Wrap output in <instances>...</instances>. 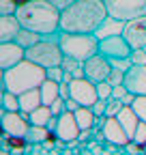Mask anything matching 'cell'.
<instances>
[{"label":"cell","mask_w":146,"mask_h":155,"mask_svg":"<svg viewBox=\"0 0 146 155\" xmlns=\"http://www.w3.org/2000/svg\"><path fill=\"white\" fill-rule=\"evenodd\" d=\"M47 80V71L39 65H34L30 61H22L20 65H15L9 71H2V91H11L15 95H22L26 91L39 88Z\"/></svg>","instance_id":"cell-3"},{"label":"cell","mask_w":146,"mask_h":155,"mask_svg":"<svg viewBox=\"0 0 146 155\" xmlns=\"http://www.w3.org/2000/svg\"><path fill=\"white\" fill-rule=\"evenodd\" d=\"M26 61L43 67L45 71L52 67H60L65 61V52L58 43V32L52 37H41L32 48L26 50Z\"/></svg>","instance_id":"cell-4"},{"label":"cell","mask_w":146,"mask_h":155,"mask_svg":"<svg viewBox=\"0 0 146 155\" xmlns=\"http://www.w3.org/2000/svg\"><path fill=\"white\" fill-rule=\"evenodd\" d=\"M80 108H82V106H80L75 99H71V97L65 101V112H75V110H80Z\"/></svg>","instance_id":"cell-39"},{"label":"cell","mask_w":146,"mask_h":155,"mask_svg":"<svg viewBox=\"0 0 146 155\" xmlns=\"http://www.w3.org/2000/svg\"><path fill=\"white\" fill-rule=\"evenodd\" d=\"M101 134H103V140L110 142V144H114V147H125L127 142H131V138L127 136V131L122 129V125L118 123L116 116H105Z\"/></svg>","instance_id":"cell-12"},{"label":"cell","mask_w":146,"mask_h":155,"mask_svg":"<svg viewBox=\"0 0 146 155\" xmlns=\"http://www.w3.org/2000/svg\"><path fill=\"white\" fill-rule=\"evenodd\" d=\"M107 82L112 84V86H120V84H125V71H120V69H114V67H112V73H110Z\"/></svg>","instance_id":"cell-29"},{"label":"cell","mask_w":146,"mask_h":155,"mask_svg":"<svg viewBox=\"0 0 146 155\" xmlns=\"http://www.w3.org/2000/svg\"><path fill=\"white\" fill-rule=\"evenodd\" d=\"M0 155H13L11 151H2V149H0Z\"/></svg>","instance_id":"cell-42"},{"label":"cell","mask_w":146,"mask_h":155,"mask_svg":"<svg viewBox=\"0 0 146 155\" xmlns=\"http://www.w3.org/2000/svg\"><path fill=\"white\" fill-rule=\"evenodd\" d=\"M118 123L122 125V129L127 131V136L133 140V134H135V127H138V123H140V116L135 114V110L131 108V106H125L120 112H118Z\"/></svg>","instance_id":"cell-18"},{"label":"cell","mask_w":146,"mask_h":155,"mask_svg":"<svg viewBox=\"0 0 146 155\" xmlns=\"http://www.w3.org/2000/svg\"><path fill=\"white\" fill-rule=\"evenodd\" d=\"M133 110H135V114L140 116V121H144L146 123V97H135V101H133V106H131Z\"/></svg>","instance_id":"cell-27"},{"label":"cell","mask_w":146,"mask_h":155,"mask_svg":"<svg viewBox=\"0 0 146 155\" xmlns=\"http://www.w3.org/2000/svg\"><path fill=\"white\" fill-rule=\"evenodd\" d=\"M47 136H49V129L47 127H36V125H30L28 134H26V140L30 144H45L47 142Z\"/></svg>","instance_id":"cell-22"},{"label":"cell","mask_w":146,"mask_h":155,"mask_svg":"<svg viewBox=\"0 0 146 155\" xmlns=\"http://www.w3.org/2000/svg\"><path fill=\"white\" fill-rule=\"evenodd\" d=\"M129 61H131V65H146V50H133Z\"/></svg>","instance_id":"cell-32"},{"label":"cell","mask_w":146,"mask_h":155,"mask_svg":"<svg viewBox=\"0 0 146 155\" xmlns=\"http://www.w3.org/2000/svg\"><path fill=\"white\" fill-rule=\"evenodd\" d=\"M122 149L129 153V155H146V144H140V142H135V140L127 142Z\"/></svg>","instance_id":"cell-28"},{"label":"cell","mask_w":146,"mask_h":155,"mask_svg":"<svg viewBox=\"0 0 146 155\" xmlns=\"http://www.w3.org/2000/svg\"><path fill=\"white\" fill-rule=\"evenodd\" d=\"M22 61H26V50L22 45H17L15 41L0 43V67H2V71L13 69L15 65H20Z\"/></svg>","instance_id":"cell-15"},{"label":"cell","mask_w":146,"mask_h":155,"mask_svg":"<svg viewBox=\"0 0 146 155\" xmlns=\"http://www.w3.org/2000/svg\"><path fill=\"white\" fill-rule=\"evenodd\" d=\"M127 93H129V91L125 88V84H120V86H114V88H112V97H114V99H122Z\"/></svg>","instance_id":"cell-38"},{"label":"cell","mask_w":146,"mask_h":155,"mask_svg":"<svg viewBox=\"0 0 146 155\" xmlns=\"http://www.w3.org/2000/svg\"><path fill=\"white\" fill-rule=\"evenodd\" d=\"M60 67H62L65 71L73 73V78H84V63L75 61V58L65 56V61H62V65H60Z\"/></svg>","instance_id":"cell-25"},{"label":"cell","mask_w":146,"mask_h":155,"mask_svg":"<svg viewBox=\"0 0 146 155\" xmlns=\"http://www.w3.org/2000/svg\"><path fill=\"white\" fill-rule=\"evenodd\" d=\"M110 73H112V61H107L101 54H95V56H90L88 61H84V78L90 80L93 84L107 82Z\"/></svg>","instance_id":"cell-8"},{"label":"cell","mask_w":146,"mask_h":155,"mask_svg":"<svg viewBox=\"0 0 146 155\" xmlns=\"http://www.w3.org/2000/svg\"><path fill=\"white\" fill-rule=\"evenodd\" d=\"M122 37L133 50H146V15L122 24Z\"/></svg>","instance_id":"cell-10"},{"label":"cell","mask_w":146,"mask_h":155,"mask_svg":"<svg viewBox=\"0 0 146 155\" xmlns=\"http://www.w3.org/2000/svg\"><path fill=\"white\" fill-rule=\"evenodd\" d=\"M58 43L65 52V56L75 58L84 63L90 56L99 54V37L95 35H71V32H58Z\"/></svg>","instance_id":"cell-5"},{"label":"cell","mask_w":146,"mask_h":155,"mask_svg":"<svg viewBox=\"0 0 146 155\" xmlns=\"http://www.w3.org/2000/svg\"><path fill=\"white\" fill-rule=\"evenodd\" d=\"M80 125L75 121V114L73 112H62L58 116V125H56V136L60 142H75L80 138Z\"/></svg>","instance_id":"cell-11"},{"label":"cell","mask_w":146,"mask_h":155,"mask_svg":"<svg viewBox=\"0 0 146 155\" xmlns=\"http://www.w3.org/2000/svg\"><path fill=\"white\" fill-rule=\"evenodd\" d=\"M133 48L127 43L122 32H114L99 39V54L105 56L107 61H120V58H129Z\"/></svg>","instance_id":"cell-7"},{"label":"cell","mask_w":146,"mask_h":155,"mask_svg":"<svg viewBox=\"0 0 146 155\" xmlns=\"http://www.w3.org/2000/svg\"><path fill=\"white\" fill-rule=\"evenodd\" d=\"M90 110H93V114L95 116H105V110H107V101L105 99H99L93 108H90Z\"/></svg>","instance_id":"cell-35"},{"label":"cell","mask_w":146,"mask_h":155,"mask_svg":"<svg viewBox=\"0 0 146 155\" xmlns=\"http://www.w3.org/2000/svg\"><path fill=\"white\" fill-rule=\"evenodd\" d=\"M103 2L107 7L110 19L120 24L146 15V0H103Z\"/></svg>","instance_id":"cell-6"},{"label":"cell","mask_w":146,"mask_h":155,"mask_svg":"<svg viewBox=\"0 0 146 155\" xmlns=\"http://www.w3.org/2000/svg\"><path fill=\"white\" fill-rule=\"evenodd\" d=\"M39 39H41V35H36V32H32V30L22 28L20 35L15 37V43H17V45H22L24 50H28V48H32L36 41H39Z\"/></svg>","instance_id":"cell-24"},{"label":"cell","mask_w":146,"mask_h":155,"mask_svg":"<svg viewBox=\"0 0 146 155\" xmlns=\"http://www.w3.org/2000/svg\"><path fill=\"white\" fill-rule=\"evenodd\" d=\"M17 19L22 28L32 30L41 37H52L60 32V9H56L47 0H36L22 9H17Z\"/></svg>","instance_id":"cell-2"},{"label":"cell","mask_w":146,"mask_h":155,"mask_svg":"<svg viewBox=\"0 0 146 155\" xmlns=\"http://www.w3.org/2000/svg\"><path fill=\"white\" fill-rule=\"evenodd\" d=\"M125 108V104L120 99H114V97H110L107 99V110H105V116H118V112Z\"/></svg>","instance_id":"cell-26"},{"label":"cell","mask_w":146,"mask_h":155,"mask_svg":"<svg viewBox=\"0 0 146 155\" xmlns=\"http://www.w3.org/2000/svg\"><path fill=\"white\" fill-rule=\"evenodd\" d=\"M39 93H41V101H43V106L49 108V106L60 97V82L45 80V82L39 86Z\"/></svg>","instance_id":"cell-19"},{"label":"cell","mask_w":146,"mask_h":155,"mask_svg":"<svg viewBox=\"0 0 146 155\" xmlns=\"http://www.w3.org/2000/svg\"><path fill=\"white\" fill-rule=\"evenodd\" d=\"M47 2H52L56 9H60V11H65L67 7H71L73 2H75V0H47Z\"/></svg>","instance_id":"cell-37"},{"label":"cell","mask_w":146,"mask_h":155,"mask_svg":"<svg viewBox=\"0 0 146 155\" xmlns=\"http://www.w3.org/2000/svg\"><path fill=\"white\" fill-rule=\"evenodd\" d=\"M133 140L140 142V144H146V123L140 121L138 127H135V134H133Z\"/></svg>","instance_id":"cell-31"},{"label":"cell","mask_w":146,"mask_h":155,"mask_svg":"<svg viewBox=\"0 0 146 155\" xmlns=\"http://www.w3.org/2000/svg\"><path fill=\"white\" fill-rule=\"evenodd\" d=\"M73 114H75V121H78V125H80V129H82V131L93 129L97 116L93 114V110H90V108H80V110H75Z\"/></svg>","instance_id":"cell-21"},{"label":"cell","mask_w":146,"mask_h":155,"mask_svg":"<svg viewBox=\"0 0 146 155\" xmlns=\"http://www.w3.org/2000/svg\"><path fill=\"white\" fill-rule=\"evenodd\" d=\"M125 88L135 97H146V65H131L125 73Z\"/></svg>","instance_id":"cell-13"},{"label":"cell","mask_w":146,"mask_h":155,"mask_svg":"<svg viewBox=\"0 0 146 155\" xmlns=\"http://www.w3.org/2000/svg\"><path fill=\"white\" fill-rule=\"evenodd\" d=\"M11 2L15 5V9H22V7H26L30 2H36V0H11Z\"/></svg>","instance_id":"cell-41"},{"label":"cell","mask_w":146,"mask_h":155,"mask_svg":"<svg viewBox=\"0 0 146 155\" xmlns=\"http://www.w3.org/2000/svg\"><path fill=\"white\" fill-rule=\"evenodd\" d=\"M112 84L110 82H101V84H97V95H99V99H110V97H112Z\"/></svg>","instance_id":"cell-30"},{"label":"cell","mask_w":146,"mask_h":155,"mask_svg":"<svg viewBox=\"0 0 146 155\" xmlns=\"http://www.w3.org/2000/svg\"><path fill=\"white\" fill-rule=\"evenodd\" d=\"M20 30H22V24L17 15H0V43L15 41Z\"/></svg>","instance_id":"cell-16"},{"label":"cell","mask_w":146,"mask_h":155,"mask_svg":"<svg viewBox=\"0 0 146 155\" xmlns=\"http://www.w3.org/2000/svg\"><path fill=\"white\" fill-rule=\"evenodd\" d=\"M52 110L47 106H39L34 112H30V125H36V127H47V123L52 121Z\"/></svg>","instance_id":"cell-20"},{"label":"cell","mask_w":146,"mask_h":155,"mask_svg":"<svg viewBox=\"0 0 146 155\" xmlns=\"http://www.w3.org/2000/svg\"><path fill=\"white\" fill-rule=\"evenodd\" d=\"M69 86H71V99H75L82 108H93L99 101L97 84H93L86 78H75Z\"/></svg>","instance_id":"cell-9"},{"label":"cell","mask_w":146,"mask_h":155,"mask_svg":"<svg viewBox=\"0 0 146 155\" xmlns=\"http://www.w3.org/2000/svg\"><path fill=\"white\" fill-rule=\"evenodd\" d=\"M0 125H2V131H7L9 136H26L30 129V121L24 119L22 112H5L2 110Z\"/></svg>","instance_id":"cell-14"},{"label":"cell","mask_w":146,"mask_h":155,"mask_svg":"<svg viewBox=\"0 0 146 155\" xmlns=\"http://www.w3.org/2000/svg\"><path fill=\"white\" fill-rule=\"evenodd\" d=\"M49 110H52V114H54V116H60V114L65 112V99H62V97H58V99L49 106Z\"/></svg>","instance_id":"cell-34"},{"label":"cell","mask_w":146,"mask_h":155,"mask_svg":"<svg viewBox=\"0 0 146 155\" xmlns=\"http://www.w3.org/2000/svg\"><path fill=\"white\" fill-rule=\"evenodd\" d=\"M39 106H43L39 88H34V91H26V93H22V95H20V112H22L24 119H30V112H34Z\"/></svg>","instance_id":"cell-17"},{"label":"cell","mask_w":146,"mask_h":155,"mask_svg":"<svg viewBox=\"0 0 146 155\" xmlns=\"http://www.w3.org/2000/svg\"><path fill=\"white\" fill-rule=\"evenodd\" d=\"M125 106H133V101H135V95H131V93H127L125 97H122V99H120Z\"/></svg>","instance_id":"cell-40"},{"label":"cell","mask_w":146,"mask_h":155,"mask_svg":"<svg viewBox=\"0 0 146 155\" xmlns=\"http://www.w3.org/2000/svg\"><path fill=\"white\" fill-rule=\"evenodd\" d=\"M0 104H2L5 112H20V95H15L11 91H2Z\"/></svg>","instance_id":"cell-23"},{"label":"cell","mask_w":146,"mask_h":155,"mask_svg":"<svg viewBox=\"0 0 146 155\" xmlns=\"http://www.w3.org/2000/svg\"><path fill=\"white\" fill-rule=\"evenodd\" d=\"M62 78H65V69H62V67H52V69H47V80L62 82Z\"/></svg>","instance_id":"cell-33"},{"label":"cell","mask_w":146,"mask_h":155,"mask_svg":"<svg viewBox=\"0 0 146 155\" xmlns=\"http://www.w3.org/2000/svg\"><path fill=\"white\" fill-rule=\"evenodd\" d=\"M110 19L103 0H75L60 11V30L71 35H97Z\"/></svg>","instance_id":"cell-1"},{"label":"cell","mask_w":146,"mask_h":155,"mask_svg":"<svg viewBox=\"0 0 146 155\" xmlns=\"http://www.w3.org/2000/svg\"><path fill=\"white\" fill-rule=\"evenodd\" d=\"M112 67L114 69H120V71H129L131 69V61H129V58H120V61H112Z\"/></svg>","instance_id":"cell-36"}]
</instances>
